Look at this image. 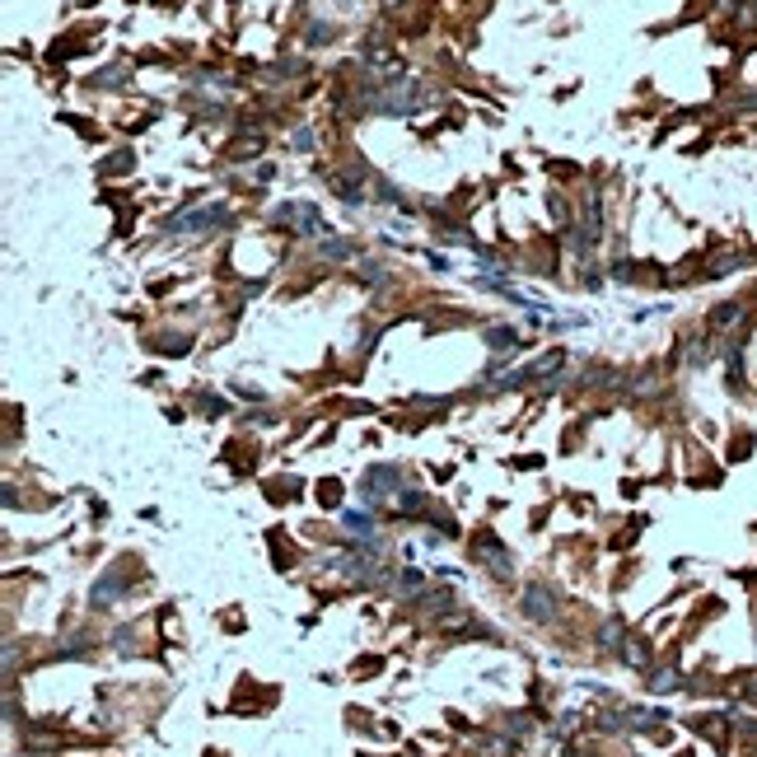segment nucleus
<instances>
[{"label":"nucleus","instance_id":"6","mask_svg":"<svg viewBox=\"0 0 757 757\" xmlns=\"http://www.w3.org/2000/svg\"><path fill=\"white\" fill-rule=\"evenodd\" d=\"M486 341H491V351H505V346H514V332H505V327H491V332H486Z\"/></svg>","mask_w":757,"mask_h":757},{"label":"nucleus","instance_id":"8","mask_svg":"<svg viewBox=\"0 0 757 757\" xmlns=\"http://www.w3.org/2000/svg\"><path fill=\"white\" fill-rule=\"evenodd\" d=\"M257 150H262V136H253V140H239V145H234V159H253Z\"/></svg>","mask_w":757,"mask_h":757},{"label":"nucleus","instance_id":"2","mask_svg":"<svg viewBox=\"0 0 757 757\" xmlns=\"http://www.w3.org/2000/svg\"><path fill=\"white\" fill-rule=\"evenodd\" d=\"M225 211L220 206H201V211H187V216H173L169 230H211V225H225Z\"/></svg>","mask_w":757,"mask_h":757},{"label":"nucleus","instance_id":"3","mask_svg":"<svg viewBox=\"0 0 757 757\" xmlns=\"http://www.w3.org/2000/svg\"><path fill=\"white\" fill-rule=\"evenodd\" d=\"M365 66H370L374 75H384V80H398L402 75V61H398V52H388V47H365Z\"/></svg>","mask_w":757,"mask_h":757},{"label":"nucleus","instance_id":"1","mask_svg":"<svg viewBox=\"0 0 757 757\" xmlns=\"http://www.w3.org/2000/svg\"><path fill=\"white\" fill-rule=\"evenodd\" d=\"M276 220L290 225L294 234H318L323 230V216H318V206H309V201H285V206H276Z\"/></svg>","mask_w":757,"mask_h":757},{"label":"nucleus","instance_id":"5","mask_svg":"<svg viewBox=\"0 0 757 757\" xmlns=\"http://www.w3.org/2000/svg\"><path fill=\"white\" fill-rule=\"evenodd\" d=\"M323 257L327 262H346V257H356V248L346 243V239H323Z\"/></svg>","mask_w":757,"mask_h":757},{"label":"nucleus","instance_id":"10","mask_svg":"<svg viewBox=\"0 0 757 757\" xmlns=\"http://www.w3.org/2000/svg\"><path fill=\"white\" fill-rule=\"evenodd\" d=\"M122 169H131V159H126V155H117V159H108V164H103V173H122Z\"/></svg>","mask_w":757,"mask_h":757},{"label":"nucleus","instance_id":"4","mask_svg":"<svg viewBox=\"0 0 757 757\" xmlns=\"http://www.w3.org/2000/svg\"><path fill=\"white\" fill-rule=\"evenodd\" d=\"M327 183H332V192H337L341 201H351V206H356V201H365V169H351V173H332Z\"/></svg>","mask_w":757,"mask_h":757},{"label":"nucleus","instance_id":"7","mask_svg":"<svg viewBox=\"0 0 757 757\" xmlns=\"http://www.w3.org/2000/svg\"><path fill=\"white\" fill-rule=\"evenodd\" d=\"M356 276H360V280H370V285H384V267H379V262H360Z\"/></svg>","mask_w":757,"mask_h":757},{"label":"nucleus","instance_id":"9","mask_svg":"<svg viewBox=\"0 0 757 757\" xmlns=\"http://www.w3.org/2000/svg\"><path fill=\"white\" fill-rule=\"evenodd\" d=\"M294 150H313V131H309V126L294 131Z\"/></svg>","mask_w":757,"mask_h":757},{"label":"nucleus","instance_id":"11","mask_svg":"<svg viewBox=\"0 0 757 757\" xmlns=\"http://www.w3.org/2000/svg\"><path fill=\"white\" fill-rule=\"evenodd\" d=\"M379 197H384V201H398V187H393V183H384V178H379Z\"/></svg>","mask_w":757,"mask_h":757}]
</instances>
